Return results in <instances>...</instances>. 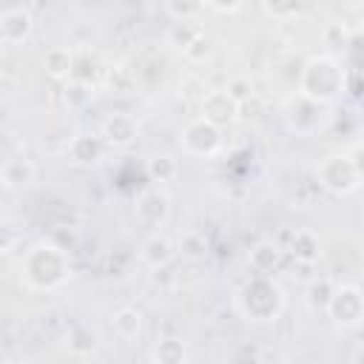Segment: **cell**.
<instances>
[{
    "label": "cell",
    "instance_id": "obj_16",
    "mask_svg": "<svg viewBox=\"0 0 364 364\" xmlns=\"http://www.w3.org/2000/svg\"><path fill=\"white\" fill-rule=\"evenodd\" d=\"M250 264L259 276H267L276 264H279V250L273 245H259L253 253H250Z\"/></svg>",
    "mask_w": 364,
    "mask_h": 364
},
{
    "label": "cell",
    "instance_id": "obj_5",
    "mask_svg": "<svg viewBox=\"0 0 364 364\" xmlns=\"http://www.w3.org/2000/svg\"><path fill=\"white\" fill-rule=\"evenodd\" d=\"M219 142H222L219 128L210 125V122H205L202 117L193 119V122L185 128V134H182V145H185V151H188V154H196V156H208V154H213V151L219 148Z\"/></svg>",
    "mask_w": 364,
    "mask_h": 364
},
{
    "label": "cell",
    "instance_id": "obj_7",
    "mask_svg": "<svg viewBox=\"0 0 364 364\" xmlns=\"http://www.w3.org/2000/svg\"><path fill=\"white\" fill-rule=\"evenodd\" d=\"M327 310L333 313V318L338 324H358L361 318V296L355 287H341V290H333L330 301H327Z\"/></svg>",
    "mask_w": 364,
    "mask_h": 364
},
{
    "label": "cell",
    "instance_id": "obj_3",
    "mask_svg": "<svg viewBox=\"0 0 364 364\" xmlns=\"http://www.w3.org/2000/svg\"><path fill=\"white\" fill-rule=\"evenodd\" d=\"M242 307L245 316H250L253 321H267L279 313L282 307V293L276 284H270L264 276H256L253 282L245 284L242 290Z\"/></svg>",
    "mask_w": 364,
    "mask_h": 364
},
{
    "label": "cell",
    "instance_id": "obj_25",
    "mask_svg": "<svg viewBox=\"0 0 364 364\" xmlns=\"http://www.w3.org/2000/svg\"><path fill=\"white\" fill-rule=\"evenodd\" d=\"M264 11H270V14H276V17H284V14H296L299 11V6H270V3H264Z\"/></svg>",
    "mask_w": 364,
    "mask_h": 364
},
{
    "label": "cell",
    "instance_id": "obj_8",
    "mask_svg": "<svg viewBox=\"0 0 364 364\" xmlns=\"http://www.w3.org/2000/svg\"><path fill=\"white\" fill-rule=\"evenodd\" d=\"M34 28V20H31V11L23 9V6H14V9H6L0 14V37L6 43H23Z\"/></svg>",
    "mask_w": 364,
    "mask_h": 364
},
{
    "label": "cell",
    "instance_id": "obj_20",
    "mask_svg": "<svg viewBox=\"0 0 364 364\" xmlns=\"http://www.w3.org/2000/svg\"><path fill=\"white\" fill-rule=\"evenodd\" d=\"M236 105H245L250 97H253V88H250V82L245 80V77H236V80H230V85H228V91H225Z\"/></svg>",
    "mask_w": 364,
    "mask_h": 364
},
{
    "label": "cell",
    "instance_id": "obj_24",
    "mask_svg": "<svg viewBox=\"0 0 364 364\" xmlns=\"http://www.w3.org/2000/svg\"><path fill=\"white\" fill-rule=\"evenodd\" d=\"M17 242V233H14V228L11 225H6V222H0V253H6L11 245Z\"/></svg>",
    "mask_w": 364,
    "mask_h": 364
},
{
    "label": "cell",
    "instance_id": "obj_14",
    "mask_svg": "<svg viewBox=\"0 0 364 364\" xmlns=\"http://www.w3.org/2000/svg\"><path fill=\"white\" fill-rule=\"evenodd\" d=\"M46 71L54 77V80H63V77H71V51L57 46V48H48L46 51V60H43Z\"/></svg>",
    "mask_w": 364,
    "mask_h": 364
},
{
    "label": "cell",
    "instance_id": "obj_17",
    "mask_svg": "<svg viewBox=\"0 0 364 364\" xmlns=\"http://www.w3.org/2000/svg\"><path fill=\"white\" fill-rule=\"evenodd\" d=\"M182 355H185V347L176 338H165L156 347V364H182Z\"/></svg>",
    "mask_w": 364,
    "mask_h": 364
},
{
    "label": "cell",
    "instance_id": "obj_15",
    "mask_svg": "<svg viewBox=\"0 0 364 364\" xmlns=\"http://www.w3.org/2000/svg\"><path fill=\"white\" fill-rule=\"evenodd\" d=\"M171 256H173L171 242L162 239V236H154V239H148V242L142 245V259H145L151 267H162V264H168Z\"/></svg>",
    "mask_w": 364,
    "mask_h": 364
},
{
    "label": "cell",
    "instance_id": "obj_22",
    "mask_svg": "<svg viewBox=\"0 0 364 364\" xmlns=\"http://www.w3.org/2000/svg\"><path fill=\"white\" fill-rule=\"evenodd\" d=\"M165 11L176 14V23H188V17L196 14V11H202V6L199 3H168Z\"/></svg>",
    "mask_w": 364,
    "mask_h": 364
},
{
    "label": "cell",
    "instance_id": "obj_18",
    "mask_svg": "<svg viewBox=\"0 0 364 364\" xmlns=\"http://www.w3.org/2000/svg\"><path fill=\"white\" fill-rule=\"evenodd\" d=\"M293 253H296V259H301V262H313V259L318 256V242H316V236H313V233H299V236L293 239Z\"/></svg>",
    "mask_w": 364,
    "mask_h": 364
},
{
    "label": "cell",
    "instance_id": "obj_26",
    "mask_svg": "<svg viewBox=\"0 0 364 364\" xmlns=\"http://www.w3.org/2000/svg\"><path fill=\"white\" fill-rule=\"evenodd\" d=\"M210 9H213V11H239L242 6H239V3H233V6H210Z\"/></svg>",
    "mask_w": 364,
    "mask_h": 364
},
{
    "label": "cell",
    "instance_id": "obj_13",
    "mask_svg": "<svg viewBox=\"0 0 364 364\" xmlns=\"http://www.w3.org/2000/svg\"><path fill=\"white\" fill-rule=\"evenodd\" d=\"M114 330L119 333V338H136L142 330V313L136 307H122L114 316Z\"/></svg>",
    "mask_w": 364,
    "mask_h": 364
},
{
    "label": "cell",
    "instance_id": "obj_21",
    "mask_svg": "<svg viewBox=\"0 0 364 364\" xmlns=\"http://www.w3.org/2000/svg\"><path fill=\"white\" fill-rule=\"evenodd\" d=\"M196 34H199V28H193L191 23H176V26H173V31H171V40H176V43H179V48L185 51V48L193 43V37H196Z\"/></svg>",
    "mask_w": 364,
    "mask_h": 364
},
{
    "label": "cell",
    "instance_id": "obj_10",
    "mask_svg": "<svg viewBox=\"0 0 364 364\" xmlns=\"http://www.w3.org/2000/svg\"><path fill=\"white\" fill-rule=\"evenodd\" d=\"M136 213H139V219H145L148 225L165 222V216H168V196L159 193V191L142 193V199H139V205H136Z\"/></svg>",
    "mask_w": 364,
    "mask_h": 364
},
{
    "label": "cell",
    "instance_id": "obj_6",
    "mask_svg": "<svg viewBox=\"0 0 364 364\" xmlns=\"http://www.w3.org/2000/svg\"><path fill=\"white\" fill-rule=\"evenodd\" d=\"M239 117V105L225 94V91H210L205 94L202 100V119L222 128V125H230L233 119Z\"/></svg>",
    "mask_w": 364,
    "mask_h": 364
},
{
    "label": "cell",
    "instance_id": "obj_4",
    "mask_svg": "<svg viewBox=\"0 0 364 364\" xmlns=\"http://www.w3.org/2000/svg\"><path fill=\"white\" fill-rule=\"evenodd\" d=\"M318 176V185L333 191V193H350L358 188V162L355 159H347V156H330L321 162V168L316 171Z\"/></svg>",
    "mask_w": 364,
    "mask_h": 364
},
{
    "label": "cell",
    "instance_id": "obj_2",
    "mask_svg": "<svg viewBox=\"0 0 364 364\" xmlns=\"http://www.w3.org/2000/svg\"><path fill=\"white\" fill-rule=\"evenodd\" d=\"M341 91V68L330 57H313L301 71V94L310 102H327Z\"/></svg>",
    "mask_w": 364,
    "mask_h": 364
},
{
    "label": "cell",
    "instance_id": "obj_19",
    "mask_svg": "<svg viewBox=\"0 0 364 364\" xmlns=\"http://www.w3.org/2000/svg\"><path fill=\"white\" fill-rule=\"evenodd\" d=\"M148 173H151V179L165 182V179H171V176L176 173V162H173L171 156H156V159H151Z\"/></svg>",
    "mask_w": 364,
    "mask_h": 364
},
{
    "label": "cell",
    "instance_id": "obj_11",
    "mask_svg": "<svg viewBox=\"0 0 364 364\" xmlns=\"http://www.w3.org/2000/svg\"><path fill=\"white\" fill-rule=\"evenodd\" d=\"M0 179H3V185H9V188L28 185V182L34 179V165H31L28 159H23V156H14V159L3 162V168H0Z\"/></svg>",
    "mask_w": 364,
    "mask_h": 364
},
{
    "label": "cell",
    "instance_id": "obj_1",
    "mask_svg": "<svg viewBox=\"0 0 364 364\" xmlns=\"http://www.w3.org/2000/svg\"><path fill=\"white\" fill-rule=\"evenodd\" d=\"M26 279L34 284V287H57L60 282H65L68 276V259H65V250L54 247L51 242L46 245H37L28 250L26 256Z\"/></svg>",
    "mask_w": 364,
    "mask_h": 364
},
{
    "label": "cell",
    "instance_id": "obj_12",
    "mask_svg": "<svg viewBox=\"0 0 364 364\" xmlns=\"http://www.w3.org/2000/svg\"><path fill=\"white\" fill-rule=\"evenodd\" d=\"M68 151H71V156L77 159V162H94V159H100V154H102V139L100 136H91V134H80V136H74L71 142H68Z\"/></svg>",
    "mask_w": 364,
    "mask_h": 364
},
{
    "label": "cell",
    "instance_id": "obj_9",
    "mask_svg": "<svg viewBox=\"0 0 364 364\" xmlns=\"http://www.w3.org/2000/svg\"><path fill=\"white\" fill-rule=\"evenodd\" d=\"M102 136H105V142H111V145H117V148L131 145V142L136 139V122H134L128 114H114V117L105 119Z\"/></svg>",
    "mask_w": 364,
    "mask_h": 364
},
{
    "label": "cell",
    "instance_id": "obj_23",
    "mask_svg": "<svg viewBox=\"0 0 364 364\" xmlns=\"http://www.w3.org/2000/svg\"><path fill=\"white\" fill-rule=\"evenodd\" d=\"M185 54H188V57H193V60H202V57H208V54H210V40H208V37L199 31V34L193 37V43L185 48Z\"/></svg>",
    "mask_w": 364,
    "mask_h": 364
}]
</instances>
